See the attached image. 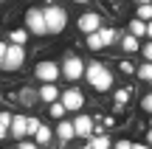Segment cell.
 <instances>
[{"label": "cell", "mask_w": 152, "mask_h": 149, "mask_svg": "<svg viewBox=\"0 0 152 149\" xmlns=\"http://www.w3.org/2000/svg\"><path fill=\"white\" fill-rule=\"evenodd\" d=\"M85 79L90 82L93 90H99V93L113 90V73H110V68H104L102 62H90L87 71H85Z\"/></svg>", "instance_id": "6da1fadb"}, {"label": "cell", "mask_w": 152, "mask_h": 149, "mask_svg": "<svg viewBox=\"0 0 152 149\" xmlns=\"http://www.w3.org/2000/svg\"><path fill=\"white\" fill-rule=\"evenodd\" d=\"M23 62H26V48L23 45H0V65H3L6 73H14L23 68Z\"/></svg>", "instance_id": "7a4b0ae2"}, {"label": "cell", "mask_w": 152, "mask_h": 149, "mask_svg": "<svg viewBox=\"0 0 152 149\" xmlns=\"http://www.w3.org/2000/svg\"><path fill=\"white\" fill-rule=\"evenodd\" d=\"M45 23H48V34H59L68 25V11L59 6H45Z\"/></svg>", "instance_id": "3957f363"}, {"label": "cell", "mask_w": 152, "mask_h": 149, "mask_svg": "<svg viewBox=\"0 0 152 149\" xmlns=\"http://www.w3.org/2000/svg\"><path fill=\"white\" fill-rule=\"evenodd\" d=\"M34 76L42 84H54L56 79H59V65H56L54 59H39L37 65H34Z\"/></svg>", "instance_id": "277c9868"}, {"label": "cell", "mask_w": 152, "mask_h": 149, "mask_svg": "<svg viewBox=\"0 0 152 149\" xmlns=\"http://www.w3.org/2000/svg\"><path fill=\"white\" fill-rule=\"evenodd\" d=\"M26 25L31 34H48V23H45V9H37V6H31V9L26 11Z\"/></svg>", "instance_id": "5b68a950"}, {"label": "cell", "mask_w": 152, "mask_h": 149, "mask_svg": "<svg viewBox=\"0 0 152 149\" xmlns=\"http://www.w3.org/2000/svg\"><path fill=\"white\" fill-rule=\"evenodd\" d=\"M85 71H87V65L79 59V56H73V54H71V56H65V59H62V76L71 79V82L82 79V76H85Z\"/></svg>", "instance_id": "8992f818"}, {"label": "cell", "mask_w": 152, "mask_h": 149, "mask_svg": "<svg viewBox=\"0 0 152 149\" xmlns=\"http://www.w3.org/2000/svg\"><path fill=\"white\" fill-rule=\"evenodd\" d=\"M76 25H79V31L87 37V34H96L99 28H102V17H99L96 11H87V14L79 17V23H76Z\"/></svg>", "instance_id": "52a82bcc"}, {"label": "cell", "mask_w": 152, "mask_h": 149, "mask_svg": "<svg viewBox=\"0 0 152 149\" xmlns=\"http://www.w3.org/2000/svg\"><path fill=\"white\" fill-rule=\"evenodd\" d=\"M62 104H65L68 110H82V104H85V93H82L79 87H68L65 93H62Z\"/></svg>", "instance_id": "ba28073f"}, {"label": "cell", "mask_w": 152, "mask_h": 149, "mask_svg": "<svg viewBox=\"0 0 152 149\" xmlns=\"http://www.w3.org/2000/svg\"><path fill=\"white\" fill-rule=\"evenodd\" d=\"M73 127H76V138H90L93 135V118L90 116H76Z\"/></svg>", "instance_id": "9c48e42d"}, {"label": "cell", "mask_w": 152, "mask_h": 149, "mask_svg": "<svg viewBox=\"0 0 152 149\" xmlns=\"http://www.w3.org/2000/svg\"><path fill=\"white\" fill-rule=\"evenodd\" d=\"M56 135H59L62 144L73 141V138H76V127H73V121H59V124H56Z\"/></svg>", "instance_id": "30bf717a"}, {"label": "cell", "mask_w": 152, "mask_h": 149, "mask_svg": "<svg viewBox=\"0 0 152 149\" xmlns=\"http://www.w3.org/2000/svg\"><path fill=\"white\" fill-rule=\"evenodd\" d=\"M11 135L17 141L28 135V116H14V124H11Z\"/></svg>", "instance_id": "8fae6325"}, {"label": "cell", "mask_w": 152, "mask_h": 149, "mask_svg": "<svg viewBox=\"0 0 152 149\" xmlns=\"http://www.w3.org/2000/svg\"><path fill=\"white\" fill-rule=\"evenodd\" d=\"M59 90H56V84H42L39 87V101H45V104H54V101H59Z\"/></svg>", "instance_id": "7c38bea8"}, {"label": "cell", "mask_w": 152, "mask_h": 149, "mask_svg": "<svg viewBox=\"0 0 152 149\" xmlns=\"http://www.w3.org/2000/svg\"><path fill=\"white\" fill-rule=\"evenodd\" d=\"M121 48H124V54H135V51L141 48V42H138L135 34H124V37H121Z\"/></svg>", "instance_id": "4fadbf2b"}, {"label": "cell", "mask_w": 152, "mask_h": 149, "mask_svg": "<svg viewBox=\"0 0 152 149\" xmlns=\"http://www.w3.org/2000/svg\"><path fill=\"white\" fill-rule=\"evenodd\" d=\"M11 124H14V116H11L9 110H3L0 113V135H3V138L11 135Z\"/></svg>", "instance_id": "5bb4252c"}, {"label": "cell", "mask_w": 152, "mask_h": 149, "mask_svg": "<svg viewBox=\"0 0 152 149\" xmlns=\"http://www.w3.org/2000/svg\"><path fill=\"white\" fill-rule=\"evenodd\" d=\"M130 96H132V87H118V90L113 93L115 107H118V110H121V107H127V104H130Z\"/></svg>", "instance_id": "9a60e30c"}, {"label": "cell", "mask_w": 152, "mask_h": 149, "mask_svg": "<svg viewBox=\"0 0 152 149\" xmlns=\"http://www.w3.org/2000/svg\"><path fill=\"white\" fill-rule=\"evenodd\" d=\"M28 28H14V31H9V39H11V45H26L28 42Z\"/></svg>", "instance_id": "2e32d148"}, {"label": "cell", "mask_w": 152, "mask_h": 149, "mask_svg": "<svg viewBox=\"0 0 152 149\" xmlns=\"http://www.w3.org/2000/svg\"><path fill=\"white\" fill-rule=\"evenodd\" d=\"M99 37H102L104 48H107V45H113L115 39H118V31H115V28H107V25H102V28H99Z\"/></svg>", "instance_id": "e0dca14e"}, {"label": "cell", "mask_w": 152, "mask_h": 149, "mask_svg": "<svg viewBox=\"0 0 152 149\" xmlns=\"http://www.w3.org/2000/svg\"><path fill=\"white\" fill-rule=\"evenodd\" d=\"M87 146H90V149H113V141H110L107 135H93Z\"/></svg>", "instance_id": "ac0fdd59"}, {"label": "cell", "mask_w": 152, "mask_h": 149, "mask_svg": "<svg viewBox=\"0 0 152 149\" xmlns=\"http://www.w3.org/2000/svg\"><path fill=\"white\" fill-rule=\"evenodd\" d=\"M130 34H135V37H147V23L144 20H130Z\"/></svg>", "instance_id": "d6986e66"}, {"label": "cell", "mask_w": 152, "mask_h": 149, "mask_svg": "<svg viewBox=\"0 0 152 149\" xmlns=\"http://www.w3.org/2000/svg\"><path fill=\"white\" fill-rule=\"evenodd\" d=\"M65 113H68V107L62 104V101H54V104L48 107V116H51V118H59V121H62V116H65Z\"/></svg>", "instance_id": "ffe728a7"}, {"label": "cell", "mask_w": 152, "mask_h": 149, "mask_svg": "<svg viewBox=\"0 0 152 149\" xmlns=\"http://www.w3.org/2000/svg\"><path fill=\"white\" fill-rule=\"evenodd\" d=\"M87 48H90V51H102V48H104V42H102V37H99V31H96V34H87Z\"/></svg>", "instance_id": "44dd1931"}, {"label": "cell", "mask_w": 152, "mask_h": 149, "mask_svg": "<svg viewBox=\"0 0 152 149\" xmlns=\"http://www.w3.org/2000/svg\"><path fill=\"white\" fill-rule=\"evenodd\" d=\"M51 138H54V132H51L48 127H39V132L34 135V141H37V144H48Z\"/></svg>", "instance_id": "7402d4cb"}, {"label": "cell", "mask_w": 152, "mask_h": 149, "mask_svg": "<svg viewBox=\"0 0 152 149\" xmlns=\"http://www.w3.org/2000/svg\"><path fill=\"white\" fill-rule=\"evenodd\" d=\"M39 99V93H34V90H20V101H23V104H34V101H37Z\"/></svg>", "instance_id": "603a6c76"}, {"label": "cell", "mask_w": 152, "mask_h": 149, "mask_svg": "<svg viewBox=\"0 0 152 149\" xmlns=\"http://www.w3.org/2000/svg\"><path fill=\"white\" fill-rule=\"evenodd\" d=\"M138 79H144V82H152V62H144V65L138 68Z\"/></svg>", "instance_id": "cb8c5ba5"}, {"label": "cell", "mask_w": 152, "mask_h": 149, "mask_svg": "<svg viewBox=\"0 0 152 149\" xmlns=\"http://www.w3.org/2000/svg\"><path fill=\"white\" fill-rule=\"evenodd\" d=\"M138 20L152 23V3H147V6H138Z\"/></svg>", "instance_id": "d4e9b609"}, {"label": "cell", "mask_w": 152, "mask_h": 149, "mask_svg": "<svg viewBox=\"0 0 152 149\" xmlns=\"http://www.w3.org/2000/svg\"><path fill=\"white\" fill-rule=\"evenodd\" d=\"M118 71H121V73H127V76H130V73H138V68L132 65L130 59H121V62H118Z\"/></svg>", "instance_id": "484cf974"}, {"label": "cell", "mask_w": 152, "mask_h": 149, "mask_svg": "<svg viewBox=\"0 0 152 149\" xmlns=\"http://www.w3.org/2000/svg\"><path fill=\"white\" fill-rule=\"evenodd\" d=\"M141 110H144V113H149V116H152V93H147V96L141 99Z\"/></svg>", "instance_id": "4316f807"}, {"label": "cell", "mask_w": 152, "mask_h": 149, "mask_svg": "<svg viewBox=\"0 0 152 149\" xmlns=\"http://www.w3.org/2000/svg\"><path fill=\"white\" fill-rule=\"evenodd\" d=\"M39 127H42V124H39L37 118H28V135H37V132H39Z\"/></svg>", "instance_id": "83f0119b"}, {"label": "cell", "mask_w": 152, "mask_h": 149, "mask_svg": "<svg viewBox=\"0 0 152 149\" xmlns=\"http://www.w3.org/2000/svg\"><path fill=\"white\" fill-rule=\"evenodd\" d=\"M132 146H135V144H130L127 138H121V141H115V144H113V149H132Z\"/></svg>", "instance_id": "f1b7e54d"}, {"label": "cell", "mask_w": 152, "mask_h": 149, "mask_svg": "<svg viewBox=\"0 0 152 149\" xmlns=\"http://www.w3.org/2000/svg\"><path fill=\"white\" fill-rule=\"evenodd\" d=\"M141 51H144V59H147V62H152V39H149L147 45H144Z\"/></svg>", "instance_id": "f546056e"}, {"label": "cell", "mask_w": 152, "mask_h": 149, "mask_svg": "<svg viewBox=\"0 0 152 149\" xmlns=\"http://www.w3.org/2000/svg\"><path fill=\"white\" fill-rule=\"evenodd\" d=\"M20 149H37V141L34 144H20Z\"/></svg>", "instance_id": "4dcf8cb0"}, {"label": "cell", "mask_w": 152, "mask_h": 149, "mask_svg": "<svg viewBox=\"0 0 152 149\" xmlns=\"http://www.w3.org/2000/svg\"><path fill=\"white\" fill-rule=\"evenodd\" d=\"M147 37L152 39V23H147Z\"/></svg>", "instance_id": "1f68e13d"}, {"label": "cell", "mask_w": 152, "mask_h": 149, "mask_svg": "<svg viewBox=\"0 0 152 149\" xmlns=\"http://www.w3.org/2000/svg\"><path fill=\"white\" fill-rule=\"evenodd\" d=\"M147 144H152V127H149V132H147Z\"/></svg>", "instance_id": "d6a6232c"}, {"label": "cell", "mask_w": 152, "mask_h": 149, "mask_svg": "<svg viewBox=\"0 0 152 149\" xmlns=\"http://www.w3.org/2000/svg\"><path fill=\"white\" fill-rule=\"evenodd\" d=\"M132 149H149L147 144H135V146H132Z\"/></svg>", "instance_id": "836d02e7"}, {"label": "cell", "mask_w": 152, "mask_h": 149, "mask_svg": "<svg viewBox=\"0 0 152 149\" xmlns=\"http://www.w3.org/2000/svg\"><path fill=\"white\" fill-rule=\"evenodd\" d=\"M135 3H138V6H147V3H152V0H135Z\"/></svg>", "instance_id": "e575fe53"}, {"label": "cell", "mask_w": 152, "mask_h": 149, "mask_svg": "<svg viewBox=\"0 0 152 149\" xmlns=\"http://www.w3.org/2000/svg\"><path fill=\"white\" fill-rule=\"evenodd\" d=\"M76 3H90V0H76Z\"/></svg>", "instance_id": "d590c367"}, {"label": "cell", "mask_w": 152, "mask_h": 149, "mask_svg": "<svg viewBox=\"0 0 152 149\" xmlns=\"http://www.w3.org/2000/svg\"><path fill=\"white\" fill-rule=\"evenodd\" d=\"M107 3H110V6H115V0H107Z\"/></svg>", "instance_id": "8d00e7d4"}, {"label": "cell", "mask_w": 152, "mask_h": 149, "mask_svg": "<svg viewBox=\"0 0 152 149\" xmlns=\"http://www.w3.org/2000/svg\"><path fill=\"white\" fill-rule=\"evenodd\" d=\"M149 127H152V116H149Z\"/></svg>", "instance_id": "74e56055"}]
</instances>
